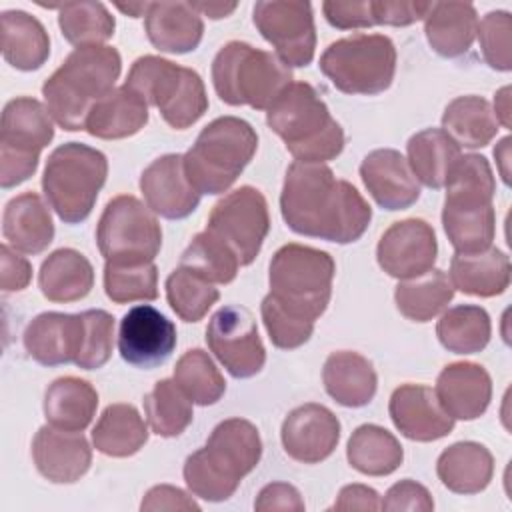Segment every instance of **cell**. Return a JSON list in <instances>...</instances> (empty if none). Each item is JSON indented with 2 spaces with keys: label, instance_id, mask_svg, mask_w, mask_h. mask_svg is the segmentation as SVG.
Here are the masks:
<instances>
[{
  "label": "cell",
  "instance_id": "obj_1",
  "mask_svg": "<svg viewBox=\"0 0 512 512\" xmlns=\"http://www.w3.org/2000/svg\"><path fill=\"white\" fill-rule=\"evenodd\" d=\"M280 212L286 226L302 236L336 244L356 242L372 220V208L326 164L292 162L284 176Z\"/></svg>",
  "mask_w": 512,
  "mask_h": 512
},
{
  "label": "cell",
  "instance_id": "obj_2",
  "mask_svg": "<svg viewBox=\"0 0 512 512\" xmlns=\"http://www.w3.org/2000/svg\"><path fill=\"white\" fill-rule=\"evenodd\" d=\"M120 70L122 58L112 46L74 48L42 84L48 114L68 132L84 130L92 106L114 90Z\"/></svg>",
  "mask_w": 512,
  "mask_h": 512
},
{
  "label": "cell",
  "instance_id": "obj_3",
  "mask_svg": "<svg viewBox=\"0 0 512 512\" xmlns=\"http://www.w3.org/2000/svg\"><path fill=\"white\" fill-rule=\"evenodd\" d=\"M260 456L258 428L244 418H228L212 430L206 446L186 458L184 482L194 496L224 502L236 492L242 478L258 466Z\"/></svg>",
  "mask_w": 512,
  "mask_h": 512
},
{
  "label": "cell",
  "instance_id": "obj_4",
  "mask_svg": "<svg viewBox=\"0 0 512 512\" xmlns=\"http://www.w3.org/2000/svg\"><path fill=\"white\" fill-rule=\"evenodd\" d=\"M266 124L298 162L324 164L344 148V130L308 82H290L266 110Z\"/></svg>",
  "mask_w": 512,
  "mask_h": 512
},
{
  "label": "cell",
  "instance_id": "obj_5",
  "mask_svg": "<svg viewBox=\"0 0 512 512\" xmlns=\"http://www.w3.org/2000/svg\"><path fill=\"white\" fill-rule=\"evenodd\" d=\"M334 272L336 264L328 252L286 244L270 260L266 298L288 316L314 324L330 302Z\"/></svg>",
  "mask_w": 512,
  "mask_h": 512
},
{
  "label": "cell",
  "instance_id": "obj_6",
  "mask_svg": "<svg viewBox=\"0 0 512 512\" xmlns=\"http://www.w3.org/2000/svg\"><path fill=\"white\" fill-rule=\"evenodd\" d=\"M258 148L256 130L242 118L220 116L206 124L184 154L188 182L200 194L226 192Z\"/></svg>",
  "mask_w": 512,
  "mask_h": 512
},
{
  "label": "cell",
  "instance_id": "obj_7",
  "mask_svg": "<svg viewBox=\"0 0 512 512\" xmlns=\"http://www.w3.org/2000/svg\"><path fill=\"white\" fill-rule=\"evenodd\" d=\"M290 82L292 72L276 54L248 42L232 40L212 60L214 90L230 106L268 110Z\"/></svg>",
  "mask_w": 512,
  "mask_h": 512
},
{
  "label": "cell",
  "instance_id": "obj_8",
  "mask_svg": "<svg viewBox=\"0 0 512 512\" xmlns=\"http://www.w3.org/2000/svg\"><path fill=\"white\" fill-rule=\"evenodd\" d=\"M108 176L106 156L82 142H66L46 160L42 190L50 208L66 224L84 222Z\"/></svg>",
  "mask_w": 512,
  "mask_h": 512
},
{
  "label": "cell",
  "instance_id": "obj_9",
  "mask_svg": "<svg viewBox=\"0 0 512 512\" xmlns=\"http://www.w3.org/2000/svg\"><path fill=\"white\" fill-rule=\"evenodd\" d=\"M124 84L136 90L146 104L156 106L164 122L176 130L192 126L208 110V96L200 74L160 56H140Z\"/></svg>",
  "mask_w": 512,
  "mask_h": 512
},
{
  "label": "cell",
  "instance_id": "obj_10",
  "mask_svg": "<svg viewBox=\"0 0 512 512\" xmlns=\"http://www.w3.org/2000/svg\"><path fill=\"white\" fill-rule=\"evenodd\" d=\"M318 66L340 92L374 96L394 80L396 48L384 34H354L332 42Z\"/></svg>",
  "mask_w": 512,
  "mask_h": 512
},
{
  "label": "cell",
  "instance_id": "obj_11",
  "mask_svg": "<svg viewBox=\"0 0 512 512\" xmlns=\"http://www.w3.org/2000/svg\"><path fill=\"white\" fill-rule=\"evenodd\" d=\"M52 138L54 126L42 102L30 96L6 102L0 122V186L8 190L26 182Z\"/></svg>",
  "mask_w": 512,
  "mask_h": 512
},
{
  "label": "cell",
  "instance_id": "obj_12",
  "mask_svg": "<svg viewBox=\"0 0 512 512\" xmlns=\"http://www.w3.org/2000/svg\"><path fill=\"white\" fill-rule=\"evenodd\" d=\"M98 250L110 264L154 262L162 246V228L154 212L138 198H112L96 228Z\"/></svg>",
  "mask_w": 512,
  "mask_h": 512
},
{
  "label": "cell",
  "instance_id": "obj_13",
  "mask_svg": "<svg viewBox=\"0 0 512 512\" xmlns=\"http://www.w3.org/2000/svg\"><path fill=\"white\" fill-rule=\"evenodd\" d=\"M206 230L234 252L240 266L252 264L270 230L264 194L252 186L232 190L214 204Z\"/></svg>",
  "mask_w": 512,
  "mask_h": 512
},
{
  "label": "cell",
  "instance_id": "obj_14",
  "mask_svg": "<svg viewBox=\"0 0 512 512\" xmlns=\"http://www.w3.org/2000/svg\"><path fill=\"white\" fill-rule=\"evenodd\" d=\"M252 22L262 38L276 48V56L288 68H302L312 62L316 50V26L310 2H256Z\"/></svg>",
  "mask_w": 512,
  "mask_h": 512
},
{
  "label": "cell",
  "instance_id": "obj_15",
  "mask_svg": "<svg viewBox=\"0 0 512 512\" xmlns=\"http://www.w3.org/2000/svg\"><path fill=\"white\" fill-rule=\"evenodd\" d=\"M206 344L234 378H252L264 368L266 350L256 320L244 306L218 308L208 322Z\"/></svg>",
  "mask_w": 512,
  "mask_h": 512
},
{
  "label": "cell",
  "instance_id": "obj_16",
  "mask_svg": "<svg viewBox=\"0 0 512 512\" xmlns=\"http://www.w3.org/2000/svg\"><path fill=\"white\" fill-rule=\"evenodd\" d=\"M438 242L434 228L420 218L394 222L376 246L380 268L398 280H410L434 268Z\"/></svg>",
  "mask_w": 512,
  "mask_h": 512
},
{
  "label": "cell",
  "instance_id": "obj_17",
  "mask_svg": "<svg viewBox=\"0 0 512 512\" xmlns=\"http://www.w3.org/2000/svg\"><path fill=\"white\" fill-rule=\"evenodd\" d=\"M176 348V326L150 304L130 308L120 320V356L144 370L164 364Z\"/></svg>",
  "mask_w": 512,
  "mask_h": 512
},
{
  "label": "cell",
  "instance_id": "obj_18",
  "mask_svg": "<svg viewBox=\"0 0 512 512\" xmlns=\"http://www.w3.org/2000/svg\"><path fill=\"white\" fill-rule=\"evenodd\" d=\"M280 438L290 458L302 464H318L336 450L340 420L326 406L308 402L288 412Z\"/></svg>",
  "mask_w": 512,
  "mask_h": 512
},
{
  "label": "cell",
  "instance_id": "obj_19",
  "mask_svg": "<svg viewBox=\"0 0 512 512\" xmlns=\"http://www.w3.org/2000/svg\"><path fill=\"white\" fill-rule=\"evenodd\" d=\"M146 206L168 220L190 216L200 204V192L188 182L184 154H164L148 164L140 176Z\"/></svg>",
  "mask_w": 512,
  "mask_h": 512
},
{
  "label": "cell",
  "instance_id": "obj_20",
  "mask_svg": "<svg viewBox=\"0 0 512 512\" xmlns=\"http://www.w3.org/2000/svg\"><path fill=\"white\" fill-rule=\"evenodd\" d=\"M396 430L408 440L434 442L454 430V418L440 406L436 392L422 384L398 386L388 402Z\"/></svg>",
  "mask_w": 512,
  "mask_h": 512
},
{
  "label": "cell",
  "instance_id": "obj_21",
  "mask_svg": "<svg viewBox=\"0 0 512 512\" xmlns=\"http://www.w3.org/2000/svg\"><path fill=\"white\" fill-rule=\"evenodd\" d=\"M86 324L80 314L42 312L24 330V348L42 366L76 364L84 346Z\"/></svg>",
  "mask_w": 512,
  "mask_h": 512
},
{
  "label": "cell",
  "instance_id": "obj_22",
  "mask_svg": "<svg viewBox=\"0 0 512 512\" xmlns=\"http://www.w3.org/2000/svg\"><path fill=\"white\" fill-rule=\"evenodd\" d=\"M32 458L38 472L54 484L80 480L92 464V448L82 432L42 426L32 440Z\"/></svg>",
  "mask_w": 512,
  "mask_h": 512
},
{
  "label": "cell",
  "instance_id": "obj_23",
  "mask_svg": "<svg viewBox=\"0 0 512 512\" xmlns=\"http://www.w3.org/2000/svg\"><path fill=\"white\" fill-rule=\"evenodd\" d=\"M360 178L384 210H406L420 198V186L408 160L394 148H378L364 156Z\"/></svg>",
  "mask_w": 512,
  "mask_h": 512
},
{
  "label": "cell",
  "instance_id": "obj_24",
  "mask_svg": "<svg viewBox=\"0 0 512 512\" xmlns=\"http://www.w3.org/2000/svg\"><path fill=\"white\" fill-rule=\"evenodd\" d=\"M434 392L454 420H476L490 406L492 380L480 364L452 362L438 374Z\"/></svg>",
  "mask_w": 512,
  "mask_h": 512
},
{
  "label": "cell",
  "instance_id": "obj_25",
  "mask_svg": "<svg viewBox=\"0 0 512 512\" xmlns=\"http://www.w3.org/2000/svg\"><path fill=\"white\" fill-rule=\"evenodd\" d=\"M144 30L154 48L168 54H186L198 48L204 22L190 2H150Z\"/></svg>",
  "mask_w": 512,
  "mask_h": 512
},
{
  "label": "cell",
  "instance_id": "obj_26",
  "mask_svg": "<svg viewBox=\"0 0 512 512\" xmlns=\"http://www.w3.org/2000/svg\"><path fill=\"white\" fill-rule=\"evenodd\" d=\"M4 240L18 252L40 254L54 240V224L48 206L36 192L14 196L2 214Z\"/></svg>",
  "mask_w": 512,
  "mask_h": 512
},
{
  "label": "cell",
  "instance_id": "obj_27",
  "mask_svg": "<svg viewBox=\"0 0 512 512\" xmlns=\"http://www.w3.org/2000/svg\"><path fill=\"white\" fill-rule=\"evenodd\" d=\"M146 122V100L136 90L122 84L92 106L84 130L102 140H120L140 132Z\"/></svg>",
  "mask_w": 512,
  "mask_h": 512
},
{
  "label": "cell",
  "instance_id": "obj_28",
  "mask_svg": "<svg viewBox=\"0 0 512 512\" xmlns=\"http://www.w3.org/2000/svg\"><path fill=\"white\" fill-rule=\"evenodd\" d=\"M322 382L330 398L346 408H360L372 402L378 386L372 362L350 350L332 352L322 368Z\"/></svg>",
  "mask_w": 512,
  "mask_h": 512
},
{
  "label": "cell",
  "instance_id": "obj_29",
  "mask_svg": "<svg viewBox=\"0 0 512 512\" xmlns=\"http://www.w3.org/2000/svg\"><path fill=\"white\" fill-rule=\"evenodd\" d=\"M478 14L468 2H432L424 18V34L432 50L444 58L466 54L476 38Z\"/></svg>",
  "mask_w": 512,
  "mask_h": 512
},
{
  "label": "cell",
  "instance_id": "obj_30",
  "mask_svg": "<svg viewBox=\"0 0 512 512\" xmlns=\"http://www.w3.org/2000/svg\"><path fill=\"white\" fill-rule=\"evenodd\" d=\"M436 474L450 492L478 494L492 480L494 458L484 444L456 442L438 456Z\"/></svg>",
  "mask_w": 512,
  "mask_h": 512
},
{
  "label": "cell",
  "instance_id": "obj_31",
  "mask_svg": "<svg viewBox=\"0 0 512 512\" xmlns=\"http://www.w3.org/2000/svg\"><path fill=\"white\" fill-rule=\"evenodd\" d=\"M450 282L470 296H498L510 284V258L494 246L474 254L456 252L450 262Z\"/></svg>",
  "mask_w": 512,
  "mask_h": 512
},
{
  "label": "cell",
  "instance_id": "obj_32",
  "mask_svg": "<svg viewBox=\"0 0 512 512\" xmlns=\"http://www.w3.org/2000/svg\"><path fill=\"white\" fill-rule=\"evenodd\" d=\"M38 286L50 302H76L90 294L94 286V268L78 250L58 248L42 262Z\"/></svg>",
  "mask_w": 512,
  "mask_h": 512
},
{
  "label": "cell",
  "instance_id": "obj_33",
  "mask_svg": "<svg viewBox=\"0 0 512 512\" xmlns=\"http://www.w3.org/2000/svg\"><path fill=\"white\" fill-rule=\"evenodd\" d=\"M2 24V56L16 70L32 72L50 56V38L38 18L24 10H6Z\"/></svg>",
  "mask_w": 512,
  "mask_h": 512
},
{
  "label": "cell",
  "instance_id": "obj_34",
  "mask_svg": "<svg viewBox=\"0 0 512 512\" xmlns=\"http://www.w3.org/2000/svg\"><path fill=\"white\" fill-rule=\"evenodd\" d=\"M98 408L96 388L82 378L64 376L54 380L44 394V416L48 424L82 432L94 418Z\"/></svg>",
  "mask_w": 512,
  "mask_h": 512
},
{
  "label": "cell",
  "instance_id": "obj_35",
  "mask_svg": "<svg viewBox=\"0 0 512 512\" xmlns=\"http://www.w3.org/2000/svg\"><path fill=\"white\" fill-rule=\"evenodd\" d=\"M408 166L422 184L428 188H442L460 160V146L442 130L426 128L408 140Z\"/></svg>",
  "mask_w": 512,
  "mask_h": 512
},
{
  "label": "cell",
  "instance_id": "obj_36",
  "mask_svg": "<svg viewBox=\"0 0 512 512\" xmlns=\"http://www.w3.org/2000/svg\"><path fill=\"white\" fill-rule=\"evenodd\" d=\"M444 208L448 210H484L492 208L496 180L488 160L480 154L460 156L446 180Z\"/></svg>",
  "mask_w": 512,
  "mask_h": 512
},
{
  "label": "cell",
  "instance_id": "obj_37",
  "mask_svg": "<svg viewBox=\"0 0 512 512\" xmlns=\"http://www.w3.org/2000/svg\"><path fill=\"white\" fill-rule=\"evenodd\" d=\"M146 440V422L132 404L106 406L92 430L94 448L112 458H128L136 454Z\"/></svg>",
  "mask_w": 512,
  "mask_h": 512
},
{
  "label": "cell",
  "instance_id": "obj_38",
  "mask_svg": "<svg viewBox=\"0 0 512 512\" xmlns=\"http://www.w3.org/2000/svg\"><path fill=\"white\" fill-rule=\"evenodd\" d=\"M498 120L490 102L482 96H458L442 114V130L464 148H482L498 134Z\"/></svg>",
  "mask_w": 512,
  "mask_h": 512
},
{
  "label": "cell",
  "instance_id": "obj_39",
  "mask_svg": "<svg viewBox=\"0 0 512 512\" xmlns=\"http://www.w3.org/2000/svg\"><path fill=\"white\" fill-rule=\"evenodd\" d=\"M350 466L366 476H388L400 468L404 450L396 436L382 426H358L346 446Z\"/></svg>",
  "mask_w": 512,
  "mask_h": 512
},
{
  "label": "cell",
  "instance_id": "obj_40",
  "mask_svg": "<svg viewBox=\"0 0 512 512\" xmlns=\"http://www.w3.org/2000/svg\"><path fill=\"white\" fill-rule=\"evenodd\" d=\"M454 296V286L446 272L428 270L422 276L400 280L394 290L396 308L412 322H428L438 316Z\"/></svg>",
  "mask_w": 512,
  "mask_h": 512
},
{
  "label": "cell",
  "instance_id": "obj_41",
  "mask_svg": "<svg viewBox=\"0 0 512 512\" xmlns=\"http://www.w3.org/2000/svg\"><path fill=\"white\" fill-rule=\"evenodd\" d=\"M492 324L482 306L460 304L442 314L436 324L440 344L454 354H476L490 342Z\"/></svg>",
  "mask_w": 512,
  "mask_h": 512
},
{
  "label": "cell",
  "instance_id": "obj_42",
  "mask_svg": "<svg viewBox=\"0 0 512 512\" xmlns=\"http://www.w3.org/2000/svg\"><path fill=\"white\" fill-rule=\"evenodd\" d=\"M174 382L186 394L192 404L210 406L216 404L226 392V380L208 356L200 348L186 350L174 366Z\"/></svg>",
  "mask_w": 512,
  "mask_h": 512
},
{
  "label": "cell",
  "instance_id": "obj_43",
  "mask_svg": "<svg viewBox=\"0 0 512 512\" xmlns=\"http://www.w3.org/2000/svg\"><path fill=\"white\" fill-rule=\"evenodd\" d=\"M144 412L154 434L162 438L180 436L192 422V402L174 380H158L144 396Z\"/></svg>",
  "mask_w": 512,
  "mask_h": 512
},
{
  "label": "cell",
  "instance_id": "obj_44",
  "mask_svg": "<svg viewBox=\"0 0 512 512\" xmlns=\"http://www.w3.org/2000/svg\"><path fill=\"white\" fill-rule=\"evenodd\" d=\"M58 26L74 46H98L114 36V16L102 2H68L58 8Z\"/></svg>",
  "mask_w": 512,
  "mask_h": 512
},
{
  "label": "cell",
  "instance_id": "obj_45",
  "mask_svg": "<svg viewBox=\"0 0 512 512\" xmlns=\"http://www.w3.org/2000/svg\"><path fill=\"white\" fill-rule=\"evenodd\" d=\"M180 266L206 278L208 282L228 284L236 278L240 262L234 252L208 230L196 234L182 252Z\"/></svg>",
  "mask_w": 512,
  "mask_h": 512
},
{
  "label": "cell",
  "instance_id": "obj_46",
  "mask_svg": "<svg viewBox=\"0 0 512 512\" xmlns=\"http://www.w3.org/2000/svg\"><path fill=\"white\" fill-rule=\"evenodd\" d=\"M218 298V288L188 268L178 266L166 278V300L184 322L202 320Z\"/></svg>",
  "mask_w": 512,
  "mask_h": 512
},
{
  "label": "cell",
  "instance_id": "obj_47",
  "mask_svg": "<svg viewBox=\"0 0 512 512\" xmlns=\"http://www.w3.org/2000/svg\"><path fill=\"white\" fill-rule=\"evenodd\" d=\"M444 232L458 254H474L492 246L496 234V212L484 210H448L442 208Z\"/></svg>",
  "mask_w": 512,
  "mask_h": 512
},
{
  "label": "cell",
  "instance_id": "obj_48",
  "mask_svg": "<svg viewBox=\"0 0 512 512\" xmlns=\"http://www.w3.org/2000/svg\"><path fill=\"white\" fill-rule=\"evenodd\" d=\"M104 292L116 304L158 298V268L146 264H104Z\"/></svg>",
  "mask_w": 512,
  "mask_h": 512
},
{
  "label": "cell",
  "instance_id": "obj_49",
  "mask_svg": "<svg viewBox=\"0 0 512 512\" xmlns=\"http://www.w3.org/2000/svg\"><path fill=\"white\" fill-rule=\"evenodd\" d=\"M510 34H512V18L506 10L488 12L478 24L476 36L480 40L482 56L490 68L500 72L512 70Z\"/></svg>",
  "mask_w": 512,
  "mask_h": 512
},
{
  "label": "cell",
  "instance_id": "obj_50",
  "mask_svg": "<svg viewBox=\"0 0 512 512\" xmlns=\"http://www.w3.org/2000/svg\"><path fill=\"white\" fill-rule=\"evenodd\" d=\"M84 346L76 360V366L82 370H98L102 368L110 356L114 346V316L106 310H84Z\"/></svg>",
  "mask_w": 512,
  "mask_h": 512
},
{
  "label": "cell",
  "instance_id": "obj_51",
  "mask_svg": "<svg viewBox=\"0 0 512 512\" xmlns=\"http://www.w3.org/2000/svg\"><path fill=\"white\" fill-rule=\"evenodd\" d=\"M260 314H262L264 328L276 348H282V350L300 348L310 340L314 332V324L288 316L276 304H272L266 296L260 304Z\"/></svg>",
  "mask_w": 512,
  "mask_h": 512
},
{
  "label": "cell",
  "instance_id": "obj_52",
  "mask_svg": "<svg viewBox=\"0 0 512 512\" xmlns=\"http://www.w3.org/2000/svg\"><path fill=\"white\" fill-rule=\"evenodd\" d=\"M324 18L338 30H356L376 26L372 2H324L322 4Z\"/></svg>",
  "mask_w": 512,
  "mask_h": 512
},
{
  "label": "cell",
  "instance_id": "obj_53",
  "mask_svg": "<svg viewBox=\"0 0 512 512\" xmlns=\"http://www.w3.org/2000/svg\"><path fill=\"white\" fill-rule=\"evenodd\" d=\"M380 510L430 512V510H434V500L422 484L406 478V480H400V482H396L388 488Z\"/></svg>",
  "mask_w": 512,
  "mask_h": 512
},
{
  "label": "cell",
  "instance_id": "obj_54",
  "mask_svg": "<svg viewBox=\"0 0 512 512\" xmlns=\"http://www.w3.org/2000/svg\"><path fill=\"white\" fill-rule=\"evenodd\" d=\"M432 2H408V0H380L372 2L374 22L388 26H408L424 20Z\"/></svg>",
  "mask_w": 512,
  "mask_h": 512
},
{
  "label": "cell",
  "instance_id": "obj_55",
  "mask_svg": "<svg viewBox=\"0 0 512 512\" xmlns=\"http://www.w3.org/2000/svg\"><path fill=\"white\" fill-rule=\"evenodd\" d=\"M32 266L26 258L10 250L8 244L0 246V288L4 292H18L30 284Z\"/></svg>",
  "mask_w": 512,
  "mask_h": 512
},
{
  "label": "cell",
  "instance_id": "obj_56",
  "mask_svg": "<svg viewBox=\"0 0 512 512\" xmlns=\"http://www.w3.org/2000/svg\"><path fill=\"white\" fill-rule=\"evenodd\" d=\"M254 508L260 512H268V510H294V512H302L304 500L300 498V492L286 482H270L266 484L256 502Z\"/></svg>",
  "mask_w": 512,
  "mask_h": 512
},
{
  "label": "cell",
  "instance_id": "obj_57",
  "mask_svg": "<svg viewBox=\"0 0 512 512\" xmlns=\"http://www.w3.org/2000/svg\"><path fill=\"white\" fill-rule=\"evenodd\" d=\"M142 512H152V510H200L198 502H194L184 490L170 486V484H160L154 486L146 492L142 504Z\"/></svg>",
  "mask_w": 512,
  "mask_h": 512
},
{
  "label": "cell",
  "instance_id": "obj_58",
  "mask_svg": "<svg viewBox=\"0 0 512 512\" xmlns=\"http://www.w3.org/2000/svg\"><path fill=\"white\" fill-rule=\"evenodd\" d=\"M382 500L378 492L364 484H348L340 490L330 510H380Z\"/></svg>",
  "mask_w": 512,
  "mask_h": 512
},
{
  "label": "cell",
  "instance_id": "obj_59",
  "mask_svg": "<svg viewBox=\"0 0 512 512\" xmlns=\"http://www.w3.org/2000/svg\"><path fill=\"white\" fill-rule=\"evenodd\" d=\"M192 8L200 14V16H208L212 20H220L230 16L236 10V2H190Z\"/></svg>",
  "mask_w": 512,
  "mask_h": 512
},
{
  "label": "cell",
  "instance_id": "obj_60",
  "mask_svg": "<svg viewBox=\"0 0 512 512\" xmlns=\"http://www.w3.org/2000/svg\"><path fill=\"white\" fill-rule=\"evenodd\" d=\"M494 108H496V120L498 124H502L504 128H510L512 122H510V86H504L496 92V98H494Z\"/></svg>",
  "mask_w": 512,
  "mask_h": 512
},
{
  "label": "cell",
  "instance_id": "obj_61",
  "mask_svg": "<svg viewBox=\"0 0 512 512\" xmlns=\"http://www.w3.org/2000/svg\"><path fill=\"white\" fill-rule=\"evenodd\" d=\"M510 136L502 138L500 144L494 148V158L498 160V168H500V176L504 180V184H510V170H508V160H510Z\"/></svg>",
  "mask_w": 512,
  "mask_h": 512
},
{
  "label": "cell",
  "instance_id": "obj_62",
  "mask_svg": "<svg viewBox=\"0 0 512 512\" xmlns=\"http://www.w3.org/2000/svg\"><path fill=\"white\" fill-rule=\"evenodd\" d=\"M114 6H116L120 12H124V14H128V16H132V18H140V16H146L150 2H128V4H120V2H116Z\"/></svg>",
  "mask_w": 512,
  "mask_h": 512
}]
</instances>
